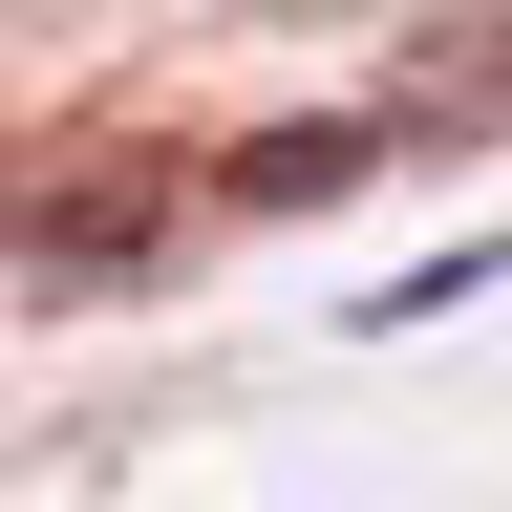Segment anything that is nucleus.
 Returning a JSON list of instances; mask_svg holds the SVG:
<instances>
[{"instance_id":"nucleus-1","label":"nucleus","mask_w":512,"mask_h":512,"mask_svg":"<svg viewBox=\"0 0 512 512\" xmlns=\"http://www.w3.org/2000/svg\"><path fill=\"white\" fill-rule=\"evenodd\" d=\"M363 150H384V128H278V150H235V171H214V192H235V214H256V192H342V171H363Z\"/></svg>"}]
</instances>
